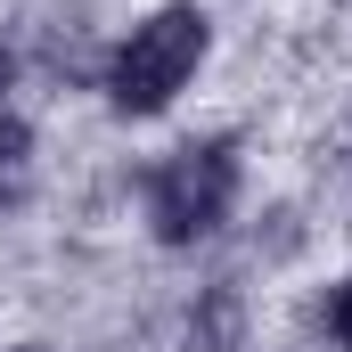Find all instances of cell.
Listing matches in <instances>:
<instances>
[{
	"label": "cell",
	"instance_id": "1",
	"mask_svg": "<svg viewBox=\"0 0 352 352\" xmlns=\"http://www.w3.org/2000/svg\"><path fill=\"white\" fill-rule=\"evenodd\" d=\"M238 205V148L230 140H188L148 173V221L164 246H197L230 221Z\"/></svg>",
	"mask_w": 352,
	"mask_h": 352
},
{
	"label": "cell",
	"instance_id": "2",
	"mask_svg": "<svg viewBox=\"0 0 352 352\" xmlns=\"http://www.w3.org/2000/svg\"><path fill=\"white\" fill-rule=\"evenodd\" d=\"M205 16L197 8H156L148 25H131V41L115 50V66H107V98L123 107V115H156V107H173L188 74L205 66Z\"/></svg>",
	"mask_w": 352,
	"mask_h": 352
},
{
	"label": "cell",
	"instance_id": "3",
	"mask_svg": "<svg viewBox=\"0 0 352 352\" xmlns=\"http://www.w3.org/2000/svg\"><path fill=\"white\" fill-rule=\"evenodd\" d=\"M25 180H33V131L16 115H0V213L25 197Z\"/></svg>",
	"mask_w": 352,
	"mask_h": 352
},
{
	"label": "cell",
	"instance_id": "4",
	"mask_svg": "<svg viewBox=\"0 0 352 352\" xmlns=\"http://www.w3.org/2000/svg\"><path fill=\"white\" fill-rule=\"evenodd\" d=\"M328 328H336V344L352 352V278L336 287V303H328Z\"/></svg>",
	"mask_w": 352,
	"mask_h": 352
},
{
	"label": "cell",
	"instance_id": "5",
	"mask_svg": "<svg viewBox=\"0 0 352 352\" xmlns=\"http://www.w3.org/2000/svg\"><path fill=\"white\" fill-rule=\"evenodd\" d=\"M0 90H8V50H0Z\"/></svg>",
	"mask_w": 352,
	"mask_h": 352
},
{
	"label": "cell",
	"instance_id": "6",
	"mask_svg": "<svg viewBox=\"0 0 352 352\" xmlns=\"http://www.w3.org/2000/svg\"><path fill=\"white\" fill-rule=\"evenodd\" d=\"M16 352H41V344H16Z\"/></svg>",
	"mask_w": 352,
	"mask_h": 352
}]
</instances>
